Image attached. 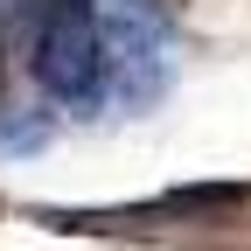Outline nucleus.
<instances>
[{
	"label": "nucleus",
	"instance_id": "obj_1",
	"mask_svg": "<svg viewBox=\"0 0 251 251\" xmlns=\"http://www.w3.org/2000/svg\"><path fill=\"white\" fill-rule=\"evenodd\" d=\"M35 77L56 105H98L112 91V56H105L91 0H63L35 28Z\"/></svg>",
	"mask_w": 251,
	"mask_h": 251
}]
</instances>
